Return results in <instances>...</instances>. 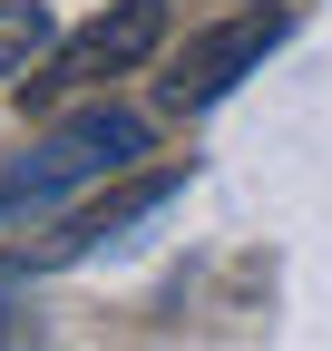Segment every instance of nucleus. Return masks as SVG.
<instances>
[{
	"mask_svg": "<svg viewBox=\"0 0 332 351\" xmlns=\"http://www.w3.org/2000/svg\"><path fill=\"white\" fill-rule=\"evenodd\" d=\"M186 195V166H156V176H128L117 195H98V205H78V215H59L49 234H29V244H10V274H69V263H88V254H108V244H128L147 215H166Z\"/></svg>",
	"mask_w": 332,
	"mask_h": 351,
	"instance_id": "nucleus-3",
	"label": "nucleus"
},
{
	"mask_svg": "<svg viewBox=\"0 0 332 351\" xmlns=\"http://www.w3.org/2000/svg\"><path fill=\"white\" fill-rule=\"evenodd\" d=\"M156 49H166V0H108V10H98L88 29H69L20 88H29V98H88V88L147 69Z\"/></svg>",
	"mask_w": 332,
	"mask_h": 351,
	"instance_id": "nucleus-2",
	"label": "nucleus"
},
{
	"mask_svg": "<svg viewBox=\"0 0 332 351\" xmlns=\"http://www.w3.org/2000/svg\"><path fill=\"white\" fill-rule=\"evenodd\" d=\"M10 332H20V322H10V313H0V341H10Z\"/></svg>",
	"mask_w": 332,
	"mask_h": 351,
	"instance_id": "nucleus-6",
	"label": "nucleus"
},
{
	"mask_svg": "<svg viewBox=\"0 0 332 351\" xmlns=\"http://www.w3.org/2000/svg\"><path fill=\"white\" fill-rule=\"evenodd\" d=\"M59 49V20H49V0H0V88H20L39 59Z\"/></svg>",
	"mask_w": 332,
	"mask_h": 351,
	"instance_id": "nucleus-5",
	"label": "nucleus"
},
{
	"mask_svg": "<svg viewBox=\"0 0 332 351\" xmlns=\"http://www.w3.org/2000/svg\"><path fill=\"white\" fill-rule=\"evenodd\" d=\"M147 147H156V127H147L137 108H108V98H98V108L59 117L29 156L0 166V225H20V215H59L69 195H88V186H108V176H128Z\"/></svg>",
	"mask_w": 332,
	"mask_h": 351,
	"instance_id": "nucleus-1",
	"label": "nucleus"
},
{
	"mask_svg": "<svg viewBox=\"0 0 332 351\" xmlns=\"http://www.w3.org/2000/svg\"><path fill=\"white\" fill-rule=\"evenodd\" d=\"M283 39H294V10L283 0H264V10H235L225 29H205V39H186V59H176V78H166V108H225L244 78H254Z\"/></svg>",
	"mask_w": 332,
	"mask_h": 351,
	"instance_id": "nucleus-4",
	"label": "nucleus"
}]
</instances>
